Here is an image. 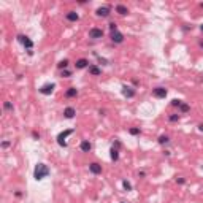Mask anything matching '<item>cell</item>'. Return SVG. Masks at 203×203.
<instances>
[{
	"instance_id": "21",
	"label": "cell",
	"mask_w": 203,
	"mask_h": 203,
	"mask_svg": "<svg viewBox=\"0 0 203 203\" xmlns=\"http://www.w3.org/2000/svg\"><path fill=\"white\" fill-rule=\"evenodd\" d=\"M189 110H190V107L187 103H181V105H179V111H181V113H187Z\"/></svg>"
},
{
	"instance_id": "11",
	"label": "cell",
	"mask_w": 203,
	"mask_h": 203,
	"mask_svg": "<svg viewBox=\"0 0 203 203\" xmlns=\"http://www.w3.org/2000/svg\"><path fill=\"white\" fill-rule=\"evenodd\" d=\"M75 67L78 70H83V68H86V67H89V60H87V59H78Z\"/></svg>"
},
{
	"instance_id": "7",
	"label": "cell",
	"mask_w": 203,
	"mask_h": 203,
	"mask_svg": "<svg viewBox=\"0 0 203 203\" xmlns=\"http://www.w3.org/2000/svg\"><path fill=\"white\" fill-rule=\"evenodd\" d=\"M110 13H111L110 7H100V8H97V11H95V14L98 17H108V16H110Z\"/></svg>"
},
{
	"instance_id": "10",
	"label": "cell",
	"mask_w": 203,
	"mask_h": 203,
	"mask_svg": "<svg viewBox=\"0 0 203 203\" xmlns=\"http://www.w3.org/2000/svg\"><path fill=\"white\" fill-rule=\"evenodd\" d=\"M89 172L94 173V175H100L102 173V165L97 163V162H92V163H89Z\"/></svg>"
},
{
	"instance_id": "25",
	"label": "cell",
	"mask_w": 203,
	"mask_h": 203,
	"mask_svg": "<svg viewBox=\"0 0 203 203\" xmlns=\"http://www.w3.org/2000/svg\"><path fill=\"white\" fill-rule=\"evenodd\" d=\"M168 119L172 121V122H178V121H179V116H178V114H172Z\"/></svg>"
},
{
	"instance_id": "27",
	"label": "cell",
	"mask_w": 203,
	"mask_h": 203,
	"mask_svg": "<svg viewBox=\"0 0 203 203\" xmlns=\"http://www.w3.org/2000/svg\"><path fill=\"white\" fill-rule=\"evenodd\" d=\"M110 30H111V32H116V30H117L116 22H110Z\"/></svg>"
},
{
	"instance_id": "2",
	"label": "cell",
	"mask_w": 203,
	"mask_h": 203,
	"mask_svg": "<svg viewBox=\"0 0 203 203\" xmlns=\"http://www.w3.org/2000/svg\"><path fill=\"white\" fill-rule=\"evenodd\" d=\"M73 129H68V130H65V132H62V133H59L57 135V145L60 146V148H67V137H68V135H72L73 133Z\"/></svg>"
},
{
	"instance_id": "36",
	"label": "cell",
	"mask_w": 203,
	"mask_h": 203,
	"mask_svg": "<svg viewBox=\"0 0 203 203\" xmlns=\"http://www.w3.org/2000/svg\"><path fill=\"white\" fill-rule=\"evenodd\" d=\"M121 203H125V202H121Z\"/></svg>"
},
{
	"instance_id": "13",
	"label": "cell",
	"mask_w": 203,
	"mask_h": 203,
	"mask_svg": "<svg viewBox=\"0 0 203 203\" xmlns=\"http://www.w3.org/2000/svg\"><path fill=\"white\" fill-rule=\"evenodd\" d=\"M65 17H67V21H70V22H76L79 19V16H78V13H76V11H68Z\"/></svg>"
},
{
	"instance_id": "32",
	"label": "cell",
	"mask_w": 203,
	"mask_h": 203,
	"mask_svg": "<svg viewBox=\"0 0 203 203\" xmlns=\"http://www.w3.org/2000/svg\"><path fill=\"white\" fill-rule=\"evenodd\" d=\"M32 135H33V138H37V140H38V138H40V133H37V132H33V133H32Z\"/></svg>"
},
{
	"instance_id": "31",
	"label": "cell",
	"mask_w": 203,
	"mask_h": 203,
	"mask_svg": "<svg viewBox=\"0 0 203 203\" xmlns=\"http://www.w3.org/2000/svg\"><path fill=\"white\" fill-rule=\"evenodd\" d=\"M138 176H140V178H145L146 173H145V172H140V173H138Z\"/></svg>"
},
{
	"instance_id": "8",
	"label": "cell",
	"mask_w": 203,
	"mask_h": 203,
	"mask_svg": "<svg viewBox=\"0 0 203 203\" xmlns=\"http://www.w3.org/2000/svg\"><path fill=\"white\" fill-rule=\"evenodd\" d=\"M111 42H113V43H122V42H124V35L121 33L119 30L111 32Z\"/></svg>"
},
{
	"instance_id": "23",
	"label": "cell",
	"mask_w": 203,
	"mask_h": 203,
	"mask_svg": "<svg viewBox=\"0 0 203 203\" xmlns=\"http://www.w3.org/2000/svg\"><path fill=\"white\" fill-rule=\"evenodd\" d=\"M122 187H124L127 192H129V190H132V184H130L129 181H122Z\"/></svg>"
},
{
	"instance_id": "34",
	"label": "cell",
	"mask_w": 203,
	"mask_h": 203,
	"mask_svg": "<svg viewBox=\"0 0 203 203\" xmlns=\"http://www.w3.org/2000/svg\"><path fill=\"white\" fill-rule=\"evenodd\" d=\"M198 45H200V48H202V49H203V40H202V42H200V43H198Z\"/></svg>"
},
{
	"instance_id": "19",
	"label": "cell",
	"mask_w": 203,
	"mask_h": 203,
	"mask_svg": "<svg viewBox=\"0 0 203 203\" xmlns=\"http://www.w3.org/2000/svg\"><path fill=\"white\" fill-rule=\"evenodd\" d=\"M168 141H170V138L167 137V135H160V137H159V143H160V145H167Z\"/></svg>"
},
{
	"instance_id": "4",
	"label": "cell",
	"mask_w": 203,
	"mask_h": 203,
	"mask_svg": "<svg viewBox=\"0 0 203 203\" xmlns=\"http://www.w3.org/2000/svg\"><path fill=\"white\" fill-rule=\"evenodd\" d=\"M54 87H56L54 83H48V84H43L38 90H40V94H43V95H51L52 90H54Z\"/></svg>"
},
{
	"instance_id": "35",
	"label": "cell",
	"mask_w": 203,
	"mask_h": 203,
	"mask_svg": "<svg viewBox=\"0 0 203 203\" xmlns=\"http://www.w3.org/2000/svg\"><path fill=\"white\" fill-rule=\"evenodd\" d=\"M200 29H202V32H203V24H202V27H200Z\"/></svg>"
},
{
	"instance_id": "24",
	"label": "cell",
	"mask_w": 203,
	"mask_h": 203,
	"mask_svg": "<svg viewBox=\"0 0 203 203\" xmlns=\"http://www.w3.org/2000/svg\"><path fill=\"white\" fill-rule=\"evenodd\" d=\"M72 76V72H68V70H62V78H70Z\"/></svg>"
},
{
	"instance_id": "33",
	"label": "cell",
	"mask_w": 203,
	"mask_h": 203,
	"mask_svg": "<svg viewBox=\"0 0 203 203\" xmlns=\"http://www.w3.org/2000/svg\"><path fill=\"white\" fill-rule=\"evenodd\" d=\"M198 130H200V132H203V124H200V125H198Z\"/></svg>"
},
{
	"instance_id": "29",
	"label": "cell",
	"mask_w": 203,
	"mask_h": 203,
	"mask_svg": "<svg viewBox=\"0 0 203 203\" xmlns=\"http://www.w3.org/2000/svg\"><path fill=\"white\" fill-rule=\"evenodd\" d=\"M176 182H179V184H184V182H186V179H184V178H178V179H176Z\"/></svg>"
},
{
	"instance_id": "30",
	"label": "cell",
	"mask_w": 203,
	"mask_h": 203,
	"mask_svg": "<svg viewBox=\"0 0 203 203\" xmlns=\"http://www.w3.org/2000/svg\"><path fill=\"white\" fill-rule=\"evenodd\" d=\"M8 146H10V141H3L2 143V148H8Z\"/></svg>"
},
{
	"instance_id": "15",
	"label": "cell",
	"mask_w": 203,
	"mask_h": 203,
	"mask_svg": "<svg viewBox=\"0 0 203 203\" xmlns=\"http://www.w3.org/2000/svg\"><path fill=\"white\" fill-rule=\"evenodd\" d=\"M89 73L92 76H100V73H102V70L98 68L97 65H89Z\"/></svg>"
},
{
	"instance_id": "16",
	"label": "cell",
	"mask_w": 203,
	"mask_h": 203,
	"mask_svg": "<svg viewBox=\"0 0 203 203\" xmlns=\"http://www.w3.org/2000/svg\"><path fill=\"white\" fill-rule=\"evenodd\" d=\"M110 155H111V160H113V162L119 160V151H117L116 148H111L110 149Z\"/></svg>"
},
{
	"instance_id": "22",
	"label": "cell",
	"mask_w": 203,
	"mask_h": 203,
	"mask_svg": "<svg viewBox=\"0 0 203 203\" xmlns=\"http://www.w3.org/2000/svg\"><path fill=\"white\" fill-rule=\"evenodd\" d=\"M129 133L130 135H140V129L138 127H130L129 129Z\"/></svg>"
},
{
	"instance_id": "9",
	"label": "cell",
	"mask_w": 203,
	"mask_h": 203,
	"mask_svg": "<svg viewBox=\"0 0 203 203\" xmlns=\"http://www.w3.org/2000/svg\"><path fill=\"white\" fill-rule=\"evenodd\" d=\"M122 95L127 97V98H132V97H135V89L130 86H122Z\"/></svg>"
},
{
	"instance_id": "20",
	"label": "cell",
	"mask_w": 203,
	"mask_h": 203,
	"mask_svg": "<svg viewBox=\"0 0 203 203\" xmlns=\"http://www.w3.org/2000/svg\"><path fill=\"white\" fill-rule=\"evenodd\" d=\"M57 67H59V68H64V70H67V67H68V60H67V59L60 60V62L57 64Z\"/></svg>"
},
{
	"instance_id": "26",
	"label": "cell",
	"mask_w": 203,
	"mask_h": 203,
	"mask_svg": "<svg viewBox=\"0 0 203 203\" xmlns=\"http://www.w3.org/2000/svg\"><path fill=\"white\" fill-rule=\"evenodd\" d=\"M181 103H182V102H181V100H178V98L172 100V105H173V107H178V108H179V105H181Z\"/></svg>"
},
{
	"instance_id": "17",
	"label": "cell",
	"mask_w": 203,
	"mask_h": 203,
	"mask_svg": "<svg viewBox=\"0 0 203 203\" xmlns=\"http://www.w3.org/2000/svg\"><path fill=\"white\" fill-rule=\"evenodd\" d=\"M76 95H78V89H76V87H68V90L65 92V97H68V98L76 97Z\"/></svg>"
},
{
	"instance_id": "14",
	"label": "cell",
	"mask_w": 203,
	"mask_h": 203,
	"mask_svg": "<svg viewBox=\"0 0 203 203\" xmlns=\"http://www.w3.org/2000/svg\"><path fill=\"white\" fill-rule=\"evenodd\" d=\"M79 148H81V151H83V152H89L90 149H92V145H90L87 140H83V141H81V146H79Z\"/></svg>"
},
{
	"instance_id": "5",
	"label": "cell",
	"mask_w": 203,
	"mask_h": 203,
	"mask_svg": "<svg viewBox=\"0 0 203 203\" xmlns=\"http://www.w3.org/2000/svg\"><path fill=\"white\" fill-rule=\"evenodd\" d=\"M103 37V30L98 27H92L89 30V38H92V40H98V38Z\"/></svg>"
},
{
	"instance_id": "18",
	"label": "cell",
	"mask_w": 203,
	"mask_h": 203,
	"mask_svg": "<svg viewBox=\"0 0 203 203\" xmlns=\"http://www.w3.org/2000/svg\"><path fill=\"white\" fill-rule=\"evenodd\" d=\"M116 11L121 14V16H125V14L129 13L127 7H124V5H116Z\"/></svg>"
},
{
	"instance_id": "3",
	"label": "cell",
	"mask_w": 203,
	"mask_h": 203,
	"mask_svg": "<svg viewBox=\"0 0 203 203\" xmlns=\"http://www.w3.org/2000/svg\"><path fill=\"white\" fill-rule=\"evenodd\" d=\"M17 42L22 43V45H24V48H27L29 51H32V48H33V42H32L29 37H24V35H17Z\"/></svg>"
},
{
	"instance_id": "6",
	"label": "cell",
	"mask_w": 203,
	"mask_h": 203,
	"mask_svg": "<svg viewBox=\"0 0 203 203\" xmlns=\"http://www.w3.org/2000/svg\"><path fill=\"white\" fill-rule=\"evenodd\" d=\"M167 94H168V90H167L165 87H155V89H152V95H154L155 98H165Z\"/></svg>"
},
{
	"instance_id": "28",
	"label": "cell",
	"mask_w": 203,
	"mask_h": 203,
	"mask_svg": "<svg viewBox=\"0 0 203 203\" xmlns=\"http://www.w3.org/2000/svg\"><path fill=\"white\" fill-rule=\"evenodd\" d=\"M3 108H5V110H13V105H11L10 102H5V103H3Z\"/></svg>"
},
{
	"instance_id": "1",
	"label": "cell",
	"mask_w": 203,
	"mask_h": 203,
	"mask_svg": "<svg viewBox=\"0 0 203 203\" xmlns=\"http://www.w3.org/2000/svg\"><path fill=\"white\" fill-rule=\"evenodd\" d=\"M48 175H49L48 165H45V163H38V165L35 167V170H33V178L37 179V181H42V179H45Z\"/></svg>"
},
{
	"instance_id": "12",
	"label": "cell",
	"mask_w": 203,
	"mask_h": 203,
	"mask_svg": "<svg viewBox=\"0 0 203 203\" xmlns=\"http://www.w3.org/2000/svg\"><path fill=\"white\" fill-rule=\"evenodd\" d=\"M75 114H76V111H75V108H73V107H67L65 110H64V116H65L67 119H73Z\"/></svg>"
}]
</instances>
